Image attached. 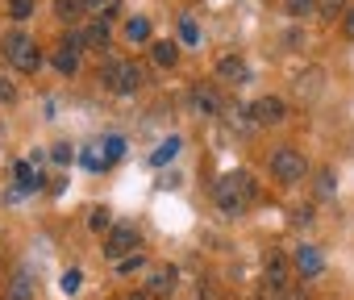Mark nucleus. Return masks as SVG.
<instances>
[{
    "label": "nucleus",
    "instance_id": "obj_1",
    "mask_svg": "<svg viewBox=\"0 0 354 300\" xmlns=\"http://www.w3.org/2000/svg\"><path fill=\"white\" fill-rule=\"evenodd\" d=\"M213 196H217L221 213L238 217V213H246V209H250V200H254V180H250L246 171H230V176H221V180H217Z\"/></svg>",
    "mask_w": 354,
    "mask_h": 300
},
{
    "label": "nucleus",
    "instance_id": "obj_2",
    "mask_svg": "<svg viewBox=\"0 0 354 300\" xmlns=\"http://www.w3.org/2000/svg\"><path fill=\"white\" fill-rule=\"evenodd\" d=\"M100 84H104L109 92H117V96L138 92V88H142V67H138V63H125V59H113V63H104Z\"/></svg>",
    "mask_w": 354,
    "mask_h": 300
},
{
    "label": "nucleus",
    "instance_id": "obj_3",
    "mask_svg": "<svg viewBox=\"0 0 354 300\" xmlns=\"http://www.w3.org/2000/svg\"><path fill=\"white\" fill-rule=\"evenodd\" d=\"M304 171H308V163H304L300 150L279 146L275 155H271V176H275L279 184H300V180H304Z\"/></svg>",
    "mask_w": 354,
    "mask_h": 300
},
{
    "label": "nucleus",
    "instance_id": "obj_4",
    "mask_svg": "<svg viewBox=\"0 0 354 300\" xmlns=\"http://www.w3.org/2000/svg\"><path fill=\"white\" fill-rule=\"evenodd\" d=\"M133 246H138V229L133 225H113L109 229V242H104V254L113 263H121L125 254H133Z\"/></svg>",
    "mask_w": 354,
    "mask_h": 300
},
{
    "label": "nucleus",
    "instance_id": "obj_5",
    "mask_svg": "<svg viewBox=\"0 0 354 300\" xmlns=\"http://www.w3.org/2000/svg\"><path fill=\"white\" fill-rule=\"evenodd\" d=\"M250 113H254V121H259V125H279V121H283V113H288V104H283L279 96H263V100H254V109H250Z\"/></svg>",
    "mask_w": 354,
    "mask_h": 300
},
{
    "label": "nucleus",
    "instance_id": "obj_6",
    "mask_svg": "<svg viewBox=\"0 0 354 300\" xmlns=\"http://www.w3.org/2000/svg\"><path fill=\"white\" fill-rule=\"evenodd\" d=\"M175 267H154L150 275H146V296H171L175 292Z\"/></svg>",
    "mask_w": 354,
    "mask_h": 300
},
{
    "label": "nucleus",
    "instance_id": "obj_7",
    "mask_svg": "<svg viewBox=\"0 0 354 300\" xmlns=\"http://www.w3.org/2000/svg\"><path fill=\"white\" fill-rule=\"evenodd\" d=\"M71 46H109V21H88L71 34Z\"/></svg>",
    "mask_w": 354,
    "mask_h": 300
},
{
    "label": "nucleus",
    "instance_id": "obj_8",
    "mask_svg": "<svg viewBox=\"0 0 354 300\" xmlns=\"http://www.w3.org/2000/svg\"><path fill=\"white\" fill-rule=\"evenodd\" d=\"M263 271H267V283H271V288H288V279H292V263H288L279 250H271V254H267Z\"/></svg>",
    "mask_w": 354,
    "mask_h": 300
},
{
    "label": "nucleus",
    "instance_id": "obj_9",
    "mask_svg": "<svg viewBox=\"0 0 354 300\" xmlns=\"http://www.w3.org/2000/svg\"><path fill=\"white\" fill-rule=\"evenodd\" d=\"M30 46H34V38H30V34H21V30H9L5 38H0V50H5V59H9V63H17Z\"/></svg>",
    "mask_w": 354,
    "mask_h": 300
},
{
    "label": "nucleus",
    "instance_id": "obj_10",
    "mask_svg": "<svg viewBox=\"0 0 354 300\" xmlns=\"http://www.w3.org/2000/svg\"><path fill=\"white\" fill-rule=\"evenodd\" d=\"M117 9H121V0H84V13L92 21H113Z\"/></svg>",
    "mask_w": 354,
    "mask_h": 300
},
{
    "label": "nucleus",
    "instance_id": "obj_11",
    "mask_svg": "<svg viewBox=\"0 0 354 300\" xmlns=\"http://www.w3.org/2000/svg\"><path fill=\"white\" fill-rule=\"evenodd\" d=\"M296 271L308 275V279L321 275V254H317V246H300V250H296Z\"/></svg>",
    "mask_w": 354,
    "mask_h": 300
},
{
    "label": "nucleus",
    "instance_id": "obj_12",
    "mask_svg": "<svg viewBox=\"0 0 354 300\" xmlns=\"http://www.w3.org/2000/svg\"><path fill=\"white\" fill-rule=\"evenodd\" d=\"M217 75H221V79H234V84H242L250 71H246V63H242L238 55H225V59L217 63Z\"/></svg>",
    "mask_w": 354,
    "mask_h": 300
},
{
    "label": "nucleus",
    "instance_id": "obj_13",
    "mask_svg": "<svg viewBox=\"0 0 354 300\" xmlns=\"http://www.w3.org/2000/svg\"><path fill=\"white\" fill-rule=\"evenodd\" d=\"M150 59L158 67H175V63H180V46H175V42H150Z\"/></svg>",
    "mask_w": 354,
    "mask_h": 300
},
{
    "label": "nucleus",
    "instance_id": "obj_14",
    "mask_svg": "<svg viewBox=\"0 0 354 300\" xmlns=\"http://www.w3.org/2000/svg\"><path fill=\"white\" fill-rule=\"evenodd\" d=\"M55 67H59L63 75H75V71H80V46H71V42H67V46L55 55Z\"/></svg>",
    "mask_w": 354,
    "mask_h": 300
},
{
    "label": "nucleus",
    "instance_id": "obj_15",
    "mask_svg": "<svg viewBox=\"0 0 354 300\" xmlns=\"http://www.w3.org/2000/svg\"><path fill=\"white\" fill-rule=\"evenodd\" d=\"M30 296H34V279H30V271H17L13 283H9V296H5V300H30Z\"/></svg>",
    "mask_w": 354,
    "mask_h": 300
},
{
    "label": "nucleus",
    "instance_id": "obj_16",
    "mask_svg": "<svg viewBox=\"0 0 354 300\" xmlns=\"http://www.w3.org/2000/svg\"><path fill=\"white\" fill-rule=\"evenodd\" d=\"M192 104L209 117V113H217V109H221V96H217L213 88H196V92H192Z\"/></svg>",
    "mask_w": 354,
    "mask_h": 300
},
{
    "label": "nucleus",
    "instance_id": "obj_17",
    "mask_svg": "<svg viewBox=\"0 0 354 300\" xmlns=\"http://www.w3.org/2000/svg\"><path fill=\"white\" fill-rule=\"evenodd\" d=\"M13 180H17V188H21V192H34V188L42 184V180H38V171H34V163H17V167H13Z\"/></svg>",
    "mask_w": 354,
    "mask_h": 300
},
{
    "label": "nucleus",
    "instance_id": "obj_18",
    "mask_svg": "<svg viewBox=\"0 0 354 300\" xmlns=\"http://www.w3.org/2000/svg\"><path fill=\"white\" fill-rule=\"evenodd\" d=\"M175 155H180V138H167V142H158V146H154L150 163H154V167H162V163H171Z\"/></svg>",
    "mask_w": 354,
    "mask_h": 300
},
{
    "label": "nucleus",
    "instance_id": "obj_19",
    "mask_svg": "<svg viewBox=\"0 0 354 300\" xmlns=\"http://www.w3.org/2000/svg\"><path fill=\"white\" fill-rule=\"evenodd\" d=\"M125 38L129 42H150V21L146 17H129L125 21Z\"/></svg>",
    "mask_w": 354,
    "mask_h": 300
},
{
    "label": "nucleus",
    "instance_id": "obj_20",
    "mask_svg": "<svg viewBox=\"0 0 354 300\" xmlns=\"http://www.w3.org/2000/svg\"><path fill=\"white\" fill-rule=\"evenodd\" d=\"M84 13V0H55V17L59 21H75Z\"/></svg>",
    "mask_w": 354,
    "mask_h": 300
},
{
    "label": "nucleus",
    "instance_id": "obj_21",
    "mask_svg": "<svg viewBox=\"0 0 354 300\" xmlns=\"http://www.w3.org/2000/svg\"><path fill=\"white\" fill-rule=\"evenodd\" d=\"M88 225H92L96 234H100V229H113V213L100 205V209H92V213H88Z\"/></svg>",
    "mask_w": 354,
    "mask_h": 300
},
{
    "label": "nucleus",
    "instance_id": "obj_22",
    "mask_svg": "<svg viewBox=\"0 0 354 300\" xmlns=\"http://www.w3.org/2000/svg\"><path fill=\"white\" fill-rule=\"evenodd\" d=\"M13 67H17V71H38V67H42V55H38V46H30V50H26V55H21Z\"/></svg>",
    "mask_w": 354,
    "mask_h": 300
},
{
    "label": "nucleus",
    "instance_id": "obj_23",
    "mask_svg": "<svg viewBox=\"0 0 354 300\" xmlns=\"http://www.w3.org/2000/svg\"><path fill=\"white\" fill-rule=\"evenodd\" d=\"M9 17H13V21L34 17V0H9Z\"/></svg>",
    "mask_w": 354,
    "mask_h": 300
},
{
    "label": "nucleus",
    "instance_id": "obj_24",
    "mask_svg": "<svg viewBox=\"0 0 354 300\" xmlns=\"http://www.w3.org/2000/svg\"><path fill=\"white\" fill-rule=\"evenodd\" d=\"M50 159H55V163H71V159H75V146H71V142H55V146H50Z\"/></svg>",
    "mask_w": 354,
    "mask_h": 300
},
{
    "label": "nucleus",
    "instance_id": "obj_25",
    "mask_svg": "<svg viewBox=\"0 0 354 300\" xmlns=\"http://www.w3.org/2000/svg\"><path fill=\"white\" fill-rule=\"evenodd\" d=\"M125 155V142L121 138H104V163H117Z\"/></svg>",
    "mask_w": 354,
    "mask_h": 300
},
{
    "label": "nucleus",
    "instance_id": "obj_26",
    "mask_svg": "<svg viewBox=\"0 0 354 300\" xmlns=\"http://www.w3.org/2000/svg\"><path fill=\"white\" fill-rule=\"evenodd\" d=\"M317 192H321V196H333V192H337V180H333V171H329V167L317 176Z\"/></svg>",
    "mask_w": 354,
    "mask_h": 300
},
{
    "label": "nucleus",
    "instance_id": "obj_27",
    "mask_svg": "<svg viewBox=\"0 0 354 300\" xmlns=\"http://www.w3.org/2000/svg\"><path fill=\"white\" fill-rule=\"evenodd\" d=\"M283 5H288V13H292V17H304V13H313V9H317V0H283Z\"/></svg>",
    "mask_w": 354,
    "mask_h": 300
},
{
    "label": "nucleus",
    "instance_id": "obj_28",
    "mask_svg": "<svg viewBox=\"0 0 354 300\" xmlns=\"http://www.w3.org/2000/svg\"><path fill=\"white\" fill-rule=\"evenodd\" d=\"M138 267H142V254H138V250H133V254H125V259L117 263V271H121V275H133Z\"/></svg>",
    "mask_w": 354,
    "mask_h": 300
},
{
    "label": "nucleus",
    "instance_id": "obj_29",
    "mask_svg": "<svg viewBox=\"0 0 354 300\" xmlns=\"http://www.w3.org/2000/svg\"><path fill=\"white\" fill-rule=\"evenodd\" d=\"M342 5H346V0H317L321 17H333V13H342Z\"/></svg>",
    "mask_w": 354,
    "mask_h": 300
},
{
    "label": "nucleus",
    "instance_id": "obj_30",
    "mask_svg": "<svg viewBox=\"0 0 354 300\" xmlns=\"http://www.w3.org/2000/svg\"><path fill=\"white\" fill-rule=\"evenodd\" d=\"M283 292H288V288H271V283H263L259 300H283Z\"/></svg>",
    "mask_w": 354,
    "mask_h": 300
},
{
    "label": "nucleus",
    "instance_id": "obj_31",
    "mask_svg": "<svg viewBox=\"0 0 354 300\" xmlns=\"http://www.w3.org/2000/svg\"><path fill=\"white\" fill-rule=\"evenodd\" d=\"M180 34H184V42H196L201 34H196V26H192V17H184V26H180Z\"/></svg>",
    "mask_w": 354,
    "mask_h": 300
},
{
    "label": "nucleus",
    "instance_id": "obj_32",
    "mask_svg": "<svg viewBox=\"0 0 354 300\" xmlns=\"http://www.w3.org/2000/svg\"><path fill=\"white\" fill-rule=\"evenodd\" d=\"M63 292H80V271H67L63 275Z\"/></svg>",
    "mask_w": 354,
    "mask_h": 300
},
{
    "label": "nucleus",
    "instance_id": "obj_33",
    "mask_svg": "<svg viewBox=\"0 0 354 300\" xmlns=\"http://www.w3.org/2000/svg\"><path fill=\"white\" fill-rule=\"evenodd\" d=\"M80 163H84V167H88V171H96V167H100V163H104V159H100V155H92V150H88V155H80Z\"/></svg>",
    "mask_w": 354,
    "mask_h": 300
},
{
    "label": "nucleus",
    "instance_id": "obj_34",
    "mask_svg": "<svg viewBox=\"0 0 354 300\" xmlns=\"http://www.w3.org/2000/svg\"><path fill=\"white\" fill-rule=\"evenodd\" d=\"M9 100H13V84L0 75V104H9Z\"/></svg>",
    "mask_w": 354,
    "mask_h": 300
},
{
    "label": "nucleus",
    "instance_id": "obj_35",
    "mask_svg": "<svg viewBox=\"0 0 354 300\" xmlns=\"http://www.w3.org/2000/svg\"><path fill=\"white\" fill-rule=\"evenodd\" d=\"M342 30H346V38H354V9L346 13V21H342Z\"/></svg>",
    "mask_w": 354,
    "mask_h": 300
},
{
    "label": "nucleus",
    "instance_id": "obj_36",
    "mask_svg": "<svg viewBox=\"0 0 354 300\" xmlns=\"http://www.w3.org/2000/svg\"><path fill=\"white\" fill-rule=\"evenodd\" d=\"M129 300H146V296H129Z\"/></svg>",
    "mask_w": 354,
    "mask_h": 300
}]
</instances>
